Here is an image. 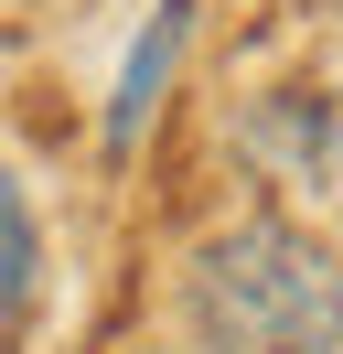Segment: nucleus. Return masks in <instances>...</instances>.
I'll use <instances>...</instances> for the list:
<instances>
[{
	"label": "nucleus",
	"instance_id": "7ed1b4c3",
	"mask_svg": "<svg viewBox=\"0 0 343 354\" xmlns=\"http://www.w3.org/2000/svg\"><path fill=\"white\" fill-rule=\"evenodd\" d=\"M33 301H43V236H33V204H21V183L0 172V344L33 322Z\"/></svg>",
	"mask_w": 343,
	"mask_h": 354
},
{
	"label": "nucleus",
	"instance_id": "f257e3e1",
	"mask_svg": "<svg viewBox=\"0 0 343 354\" xmlns=\"http://www.w3.org/2000/svg\"><path fill=\"white\" fill-rule=\"evenodd\" d=\"M193 354H343V247L290 215H236L183 268Z\"/></svg>",
	"mask_w": 343,
	"mask_h": 354
},
{
	"label": "nucleus",
	"instance_id": "f03ea898",
	"mask_svg": "<svg viewBox=\"0 0 343 354\" xmlns=\"http://www.w3.org/2000/svg\"><path fill=\"white\" fill-rule=\"evenodd\" d=\"M193 11H204V0H150V32L129 44L118 97H107V151H129V140L161 118V86H172V65H183V44H193Z\"/></svg>",
	"mask_w": 343,
	"mask_h": 354
}]
</instances>
